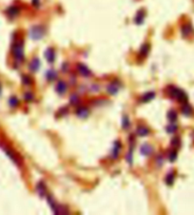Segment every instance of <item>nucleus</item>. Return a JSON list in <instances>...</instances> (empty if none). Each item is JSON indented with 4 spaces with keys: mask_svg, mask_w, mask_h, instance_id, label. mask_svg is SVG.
I'll use <instances>...</instances> for the list:
<instances>
[{
    "mask_svg": "<svg viewBox=\"0 0 194 215\" xmlns=\"http://www.w3.org/2000/svg\"><path fill=\"white\" fill-rule=\"evenodd\" d=\"M180 145H181V140H180V138L177 137V136L173 137V139L171 140V146H173L174 148H179Z\"/></svg>",
    "mask_w": 194,
    "mask_h": 215,
    "instance_id": "26",
    "label": "nucleus"
},
{
    "mask_svg": "<svg viewBox=\"0 0 194 215\" xmlns=\"http://www.w3.org/2000/svg\"><path fill=\"white\" fill-rule=\"evenodd\" d=\"M177 155H178L177 151H176V150H172V151H171V152H170V155H169V159H170V162H174V161L177 159Z\"/></svg>",
    "mask_w": 194,
    "mask_h": 215,
    "instance_id": "28",
    "label": "nucleus"
},
{
    "mask_svg": "<svg viewBox=\"0 0 194 215\" xmlns=\"http://www.w3.org/2000/svg\"><path fill=\"white\" fill-rule=\"evenodd\" d=\"M0 93H1V84H0Z\"/></svg>",
    "mask_w": 194,
    "mask_h": 215,
    "instance_id": "34",
    "label": "nucleus"
},
{
    "mask_svg": "<svg viewBox=\"0 0 194 215\" xmlns=\"http://www.w3.org/2000/svg\"><path fill=\"white\" fill-rule=\"evenodd\" d=\"M76 68H77L78 73H79L82 76H84V77H89V76L91 75V71L89 70V69L86 65L79 63V64H77V67H76Z\"/></svg>",
    "mask_w": 194,
    "mask_h": 215,
    "instance_id": "5",
    "label": "nucleus"
},
{
    "mask_svg": "<svg viewBox=\"0 0 194 215\" xmlns=\"http://www.w3.org/2000/svg\"><path fill=\"white\" fill-rule=\"evenodd\" d=\"M162 160H163V158H162L161 156H159L158 158H157V162H158V164L161 166V164H162Z\"/></svg>",
    "mask_w": 194,
    "mask_h": 215,
    "instance_id": "33",
    "label": "nucleus"
},
{
    "mask_svg": "<svg viewBox=\"0 0 194 215\" xmlns=\"http://www.w3.org/2000/svg\"><path fill=\"white\" fill-rule=\"evenodd\" d=\"M165 181H166V183H167L168 186L173 185V183H174V173H173V172H170V173L166 176Z\"/></svg>",
    "mask_w": 194,
    "mask_h": 215,
    "instance_id": "22",
    "label": "nucleus"
},
{
    "mask_svg": "<svg viewBox=\"0 0 194 215\" xmlns=\"http://www.w3.org/2000/svg\"><path fill=\"white\" fill-rule=\"evenodd\" d=\"M119 90H120V84L118 81H113L107 87V91L112 95L116 94L119 91Z\"/></svg>",
    "mask_w": 194,
    "mask_h": 215,
    "instance_id": "8",
    "label": "nucleus"
},
{
    "mask_svg": "<svg viewBox=\"0 0 194 215\" xmlns=\"http://www.w3.org/2000/svg\"><path fill=\"white\" fill-rule=\"evenodd\" d=\"M20 13V9L19 7L15 6V5H13L11 7H9L6 11V14L9 16V18H15Z\"/></svg>",
    "mask_w": 194,
    "mask_h": 215,
    "instance_id": "6",
    "label": "nucleus"
},
{
    "mask_svg": "<svg viewBox=\"0 0 194 215\" xmlns=\"http://www.w3.org/2000/svg\"><path fill=\"white\" fill-rule=\"evenodd\" d=\"M145 16H146V13H145L144 10L138 11V13L136 14V15H135V17H134V23L137 24V25L143 24L144 19H145Z\"/></svg>",
    "mask_w": 194,
    "mask_h": 215,
    "instance_id": "14",
    "label": "nucleus"
},
{
    "mask_svg": "<svg viewBox=\"0 0 194 215\" xmlns=\"http://www.w3.org/2000/svg\"><path fill=\"white\" fill-rule=\"evenodd\" d=\"M181 32H182V35L184 37H187L189 36V35L193 32V28L190 24H185L182 26L181 28Z\"/></svg>",
    "mask_w": 194,
    "mask_h": 215,
    "instance_id": "12",
    "label": "nucleus"
},
{
    "mask_svg": "<svg viewBox=\"0 0 194 215\" xmlns=\"http://www.w3.org/2000/svg\"><path fill=\"white\" fill-rule=\"evenodd\" d=\"M121 149H122L121 143L119 141H115L113 144V147H112V150H111V158L117 159L119 156V153L121 152Z\"/></svg>",
    "mask_w": 194,
    "mask_h": 215,
    "instance_id": "7",
    "label": "nucleus"
},
{
    "mask_svg": "<svg viewBox=\"0 0 194 215\" xmlns=\"http://www.w3.org/2000/svg\"><path fill=\"white\" fill-rule=\"evenodd\" d=\"M22 82L25 85H30L31 84V78L29 75H23L22 76Z\"/></svg>",
    "mask_w": 194,
    "mask_h": 215,
    "instance_id": "29",
    "label": "nucleus"
},
{
    "mask_svg": "<svg viewBox=\"0 0 194 215\" xmlns=\"http://www.w3.org/2000/svg\"><path fill=\"white\" fill-rule=\"evenodd\" d=\"M36 190H37L38 194H39L41 197H44V196H45L46 191H47V189H46V186H45L44 182L40 181V182L37 184V186H36Z\"/></svg>",
    "mask_w": 194,
    "mask_h": 215,
    "instance_id": "17",
    "label": "nucleus"
},
{
    "mask_svg": "<svg viewBox=\"0 0 194 215\" xmlns=\"http://www.w3.org/2000/svg\"><path fill=\"white\" fill-rule=\"evenodd\" d=\"M1 146V149L3 150V152L7 154V156L16 165V166H20V163H21V161H20V157L12 150V149H10L8 146H5V145H0Z\"/></svg>",
    "mask_w": 194,
    "mask_h": 215,
    "instance_id": "4",
    "label": "nucleus"
},
{
    "mask_svg": "<svg viewBox=\"0 0 194 215\" xmlns=\"http://www.w3.org/2000/svg\"><path fill=\"white\" fill-rule=\"evenodd\" d=\"M76 114L80 118H87L88 115L89 114V111L86 107H80L79 109L76 111Z\"/></svg>",
    "mask_w": 194,
    "mask_h": 215,
    "instance_id": "16",
    "label": "nucleus"
},
{
    "mask_svg": "<svg viewBox=\"0 0 194 215\" xmlns=\"http://www.w3.org/2000/svg\"><path fill=\"white\" fill-rule=\"evenodd\" d=\"M46 77L49 81H52L54 80L56 77H57V73H56V70L54 69H49L47 71V74H46Z\"/></svg>",
    "mask_w": 194,
    "mask_h": 215,
    "instance_id": "21",
    "label": "nucleus"
},
{
    "mask_svg": "<svg viewBox=\"0 0 194 215\" xmlns=\"http://www.w3.org/2000/svg\"><path fill=\"white\" fill-rule=\"evenodd\" d=\"M149 50H150V47H149V45H148V43L143 44V45L141 46V48H140V52H139L140 56H142V57H146V56H148V52H149Z\"/></svg>",
    "mask_w": 194,
    "mask_h": 215,
    "instance_id": "18",
    "label": "nucleus"
},
{
    "mask_svg": "<svg viewBox=\"0 0 194 215\" xmlns=\"http://www.w3.org/2000/svg\"><path fill=\"white\" fill-rule=\"evenodd\" d=\"M13 54L14 56L15 61H17L18 63H22L24 60V45L22 41H16L13 43Z\"/></svg>",
    "mask_w": 194,
    "mask_h": 215,
    "instance_id": "2",
    "label": "nucleus"
},
{
    "mask_svg": "<svg viewBox=\"0 0 194 215\" xmlns=\"http://www.w3.org/2000/svg\"><path fill=\"white\" fill-rule=\"evenodd\" d=\"M46 33L44 27L42 26H35L30 30V37L34 40H40Z\"/></svg>",
    "mask_w": 194,
    "mask_h": 215,
    "instance_id": "3",
    "label": "nucleus"
},
{
    "mask_svg": "<svg viewBox=\"0 0 194 215\" xmlns=\"http://www.w3.org/2000/svg\"><path fill=\"white\" fill-rule=\"evenodd\" d=\"M32 5L35 7H38L40 5V0H32Z\"/></svg>",
    "mask_w": 194,
    "mask_h": 215,
    "instance_id": "32",
    "label": "nucleus"
},
{
    "mask_svg": "<svg viewBox=\"0 0 194 215\" xmlns=\"http://www.w3.org/2000/svg\"><path fill=\"white\" fill-rule=\"evenodd\" d=\"M55 89H56L57 93L60 94V95H62V94H64L65 92L67 91V84L65 83L64 81H59V82L57 83Z\"/></svg>",
    "mask_w": 194,
    "mask_h": 215,
    "instance_id": "15",
    "label": "nucleus"
},
{
    "mask_svg": "<svg viewBox=\"0 0 194 215\" xmlns=\"http://www.w3.org/2000/svg\"><path fill=\"white\" fill-rule=\"evenodd\" d=\"M129 126H131V122H129V119L127 115H125L122 119V127L124 130H127L129 128Z\"/></svg>",
    "mask_w": 194,
    "mask_h": 215,
    "instance_id": "25",
    "label": "nucleus"
},
{
    "mask_svg": "<svg viewBox=\"0 0 194 215\" xmlns=\"http://www.w3.org/2000/svg\"><path fill=\"white\" fill-rule=\"evenodd\" d=\"M24 98L26 101H31L32 99H34V94H32L31 92H26L25 95H24Z\"/></svg>",
    "mask_w": 194,
    "mask_h": 215,
    "instance_id": "30",
    "label": "nucleus"
},
{
    "mask_svg": "<svg viewBox=\"0 0 194 215\" xmlns=\"http://www.w3.org/2000/svg\"><path fill=\"white\" fill-rule=\"evenodd\" d=\"M40 60L37 58V57H35L34 59H32L29 65V69L32 71V73H35V71H37L39 69H40Z\"/></svg>",
    "mask_w": 194,
    "mask_h": 215,
    "instance_id": "10",
    "label": "nucleus"
},
{
    "mask_svg": "<svg viewBox=\"0 0 194 215\" xmlns=\"http://www.w3.org/2000/svg\"><path fill=\"white\" fill-rule=\"evenodd\" d=\"M182 113L186 116V117H190L192 116L193 114V109H192V107L186 102L185 104H183V107H182Z\"/></svg>",
    "mask_w": 194,
    "mask_h": 215,
    "instance_id": "11",
    "label": "nucleus"
},
{
    "mask_svg": "<svg viewBox=\"0 0 194 215\" xmlns=\"http://www.w3.org/2000/svg\"><path fill=\"white\" fill-rule=\"evenodd\" d=\"M140 152L144 156H149L153 153V148L148 144H144L140 148Z\"/></svg>",
    "mask_w": 194,
    "mask_h": 215,
    "instance_id": "9",
    "label": "nucleus"
},
{
    "mask_svg": "<svg viewBox=\"0 0 194 215\" xmlns=\"http://www.w3.org/2000/svg\"><path fill=\"white\" fill-rule=\"evenodd\" d=\"M44 55L46 57V60L49 63H53L54 62V60H55V52L53 51V49H51V48L47 49L45 53H44Z\"/></svg>",
    "mask_w": 194,
    "mask_h": 215,
    "instance_id": "13",
    "label": "nucleus"
},
{
    "mask_svg": "<svg viewBox=\"0 0 194 215\" xmlns=\"http://www.w3.org/2000/svg\"><path fill=\"white\" fill-rule=\"evenodd\" d=\"M178 118V114L175 111H170L168 113V119L170 121V122H175Z\"/></svg>",
    "mask_w": 194,
    "mask_h": 215,
    "instance_id": "23",
    "label": "nucleus"
},
{
    "mask_svg": "<svg viewBox=\"0 0 194 215\" xmlns=\"http://www.w3.org/2000/svg\"><path fill=\"white\" fill-rule=\"evenodd\" d=\"M177 129H178V127L176 126V125H170V126H168L167 128H166V130H167V132L168 133H170V134H172V133H174L176 130H177Z\"/></svg>",
    "mask_w": 194,
    "mask_h": 215,
    "instance_id": "27",
    "label": "nucleus"
},
{
    "mask_svg": "<svg viewBox=\"0 0 194 215\" xmlns=\"http://www.w3.org/2000/svg\"><path fill=\"white\" fill-rule=\"evenodd\" d=\"M154 97H155V92H154V91H148V92H146V93L142 96L141 102H143V103L149 102V101L152 100Z\"/></svg>",
    "mask_w": 194,
    "mask_h": 215,
    "instance_id": "19",
    "label": "nucleus"
},
{
    "mask_svg": "<svg viewBox=\"0 0 194 215\" xmlns=\"http://www.w3.org/2000/svg\"><path fill=\"white\" fill-rule=\"evenodd\" d=\"M168 92L170 95V97L174 98L175 100H177L181 104H185L188 100L187 94L181 89H178V88L170 86V87L168 88Z\"/></svg>",
    "mask_w": 194,
    "mask_h": 215,
    "instance_id": "1",
    "label": "nucleus"
},
{
    "mask_svg": "<svg viewBox=\"0 0 194 215\" xmlns=\"http://www.w3.org/2000/svg\"><path fill=\"white\" fill-rule=\"evenodd\" d=\"M136 132L139 136H148L149 134V130L145 126H139Z\"/></svg>",
    "mask_w": 194,
    "mask_h": 215,
    "instance_id": "20",
    "label": "nucleus"
},
{
    "mask_svg": "<svg viewBox=\"0 0 194 215\" xmlns=\"http://www.w3.org/2000/svg\"><path fill=\"white\" fill-rule=\"evenodd\" d=\"M9 105L10 107L12 108H16L18 105H19V100L16 96H12L10 99H9Z\"/></svg>",
    "mask_w": 194,
    "mask_h": 215,
    "instance_id": "24",
    "label": "nucleus"
},
{
    "mask_svg": "<svg viewBox=\"0 0 194 215\" xmlns=\"http://www.w3.org/2000/svg\"><path fill=\"white\" fill-rule=\"evenodd\" d=\"M70 102H71L73 105L77 104V103L79 102V98H78V96H76V95H72V96H71V99H70Z\"/></svg>",
    "mask_w": 194,
    "mask_h": 215,
    "instance_id": "31",
    "label": "nucleus"
}]
</instances>
